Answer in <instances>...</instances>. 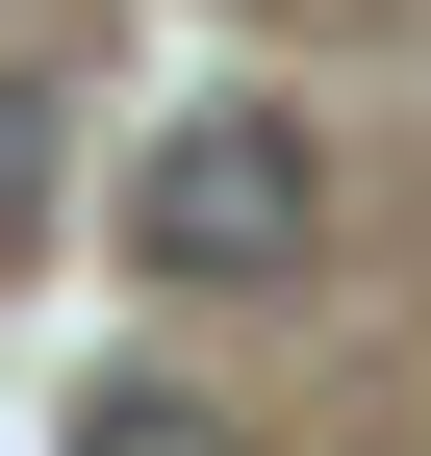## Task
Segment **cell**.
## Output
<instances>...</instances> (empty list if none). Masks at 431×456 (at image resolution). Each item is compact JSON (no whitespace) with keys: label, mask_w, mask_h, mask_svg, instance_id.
Masks as SVG:
<instances>
[{"label":"cell","mask_w":431,"mask_h":456,"mask_svg":"<svg viewBox=\"0 0 431 456\" xmlns=\"http://www.w3.org/2000/svg\"><path fill=\"white\" fill-rule=\"evenodd\" d=\"M305 228H330L305 102H203V127H152V178H127V254L152 279H305Z\"/></svg>","instance_id":"1"},{"label":"cell","mask_w":431,"mask_h":456,"mask_svg":"<svg viewBox=\"0 0 431 456\" xmlns=\"http://www.w3.org/2000/svg\"><path fill=\"white\" fill-rule=\"evenodd\" d=\"M26 228H51V102L0 77V254H26Z\"/></svg>","instance_id":"3"},{"label":"cell","mask_w":431,"mask_h":456,"mask_svg":"<svg viewBox=\"0 0 431 456\" xmlns=\"http://www.w3.org/2000/svg\"><path fill=\"white\" fill-rule=\"evenodd\" d=\"M77 456H254V431L203 406V380H102V406H77Z\"/></svg>","instance_id":"2"}]
</instances>
